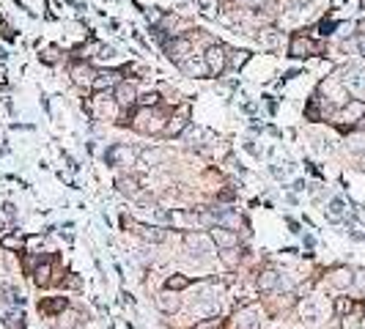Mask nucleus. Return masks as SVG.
Instances as JSON below:
<instances>
[{"instance_id":"f257e3e1","label":"nucleus","mask_w":365,"mask_h":329,"mask_svg":"<svg viewBox=\"0 0 365 329\" xmlns=\"http://www.w3.org/2000/svg\"><path fill=\"white\" fill-rule=\"evenodd\" d=\"M162 121H165V118H162L159 113L154 110V107H143V110L135 116V129H138V132H146V135H148V132H151V135H157V132L165 129V124H162Z\"/></svg>"},{"instance_id":"f03ea898","label":"nucleus","mask_w":365,"mask_h":329,"mask_svg":"<svg viewBox=\"0 0 365 329\" xmlns=\"http://www.w3.org/2000/svg\"><path fill=\"white\" fill-rule=\"evenodd\" d=\"M204 60L209 66V75H222L228 66V55H225V47L222 44H212L209 50L204 52Z\"/></svg>"},{"instance_id":"7ed1b4c3","label":"nucleus","mask_w":365,"mask_h":329,"mask_svg":"<svg viewBox=\"0 0 365 329\" xmlns=\"http://www.w3.org/2000/svg\"><path fill=\"white\" fill-rule=\"evenodd\" d=\"M321 50V44H316L313 39L308 36H294L291 44H288V58H310Z\"/></svg>"},{"instance_id":"20e7f679","label":"nucleus","mask_w":365,"mask_h":329,"mask_svg":"<svg viewBox=\"0 0 365 329\" xmlns=\"http://www.w3.org/2000/svg\"><path fill=\"white\" fill-rule=\"evenodd\" d=\"M135 157H138V151H135V149L116 143V145H110V149H107L105 162H107V165H132V162H135Z\"/></svg>"},{"instance_id":"39448f33","label":"nucleus","mask_w":365,"mask_h":329,"mask_svg":"<svg viewBox=\"0 0 365 329\" xmlns=\"http://www.w3.org/2000/svg\"><path fill=\"white\" fill-rule=\"evenodd\" d=\"M190 50H192V42H190L187 36H176L173 42H165V52H168V58H171L173 63H181V60H187Z\"/></svg>"},{"instance_id":"423d86ee","label":"nucleus","mask_w":365,"mask_h":329,"mask_svg":"<svg viewBox=\"0 0 365 329\" xmlns=\"http://www.w3.org/2000/svg\"><path fill=\"white\" fill-rule=\"evenodd\" d=\"M113 99H116L118 107H132L138 102V88H135V83H126V80H121L116 85V93H113Z\"/></svg>"},{"instance_id":"0eeeda50","label":"nucleus","mask_w":365,"mask_h":329,"mask_svg":"<svg viewBox=\"0 0 365 329\" xmlns=\"http://www.w3.org/2000/svg\"><path fill=\"white\" fill-rule=\"evenodd\" d=\"M209 236H212L214 244L222 247V250H228V247H236V244H239V236H236V231H231V228H222V225H214Z\"/></svg>"},{"instance_id":"6e6552de","label":"nucleus","mask_w":365,"mask_h":329,"mask_svg":"<svg viewBox=\"0 0 365 329\" xmlns=\"http://www.w3.org/2000/svg\"><path fill=\"white\" fill-rule=\"evenodd\" d=\"M0 318H3V324L11 326V329L25 326V313L19 310V305H0Z\"/></svg>"},{"instance_id":"1a4fd4ad","label":"nucleus","mask_w":365,"mask_h":329,"mask_svg":"<svg viewBox=\"0 0 365 329\" xmlns=\"http://www.w3.org/2000/svg\"><path fill=\"white\" fill-rule=\"evenodd\" d=\"M187 247L190 250H198L201 255H206V252H214V239L209 236V233H187Z\"/></svg>"},{"instance_id":"9d476101","label":"nucleus","mask_w":365,"mask_h":329,"mask_svg":"<svg viewBox=\"0 0 365 329\" xmlns=\"http://www.w3.org/2000/svg\"><path fill=\"white\" fill-rule=\"evenodd\" d=\"M258 324V307H242L239 313L234 315V329H253Z\"/></svg>"},{"instance_id":"9b49d317","label":"nucleus","mask_w":365,"mask_h":329,"mask_svg":"<svg viewBox=\"0 0 365 329\" xmlns=\"http://www.w3.org/2000/svg\"><path fill=\"white\" fill-rule=\"evenodd\" d=\"M118 83H121V71H116V69H105V71H96L93 88H96V91H107V88H116Z\"/></svg>"},{"instance_id":"f8f14e48","label":"nucleus","mask_w":365,"mask_h":329,"mask_svg":"<svg viewBox=\"0 0 365 329\" xmlns=\"http://www.w3.org/2000/svg\"><path fill=\"white\" fill-rule=\"evenodd\" d=\"M72 77H74V83H80V85H93V80H96V69L88 66V63H74L72 66Z\"/></svg>"},{"instance_id":"ddd939ff","label":"nucleus","mask_w":365,"mask_h":329,"mask_svg":"<svg viewBox=\"0 0 365 329\" xmlns=\"http://www.w3.org/2000/svg\"><path fill=\"white\" fill-rule=\"evenodd\" d=\"M187 118H190V107H181V110H179V116H176L173 121H171V124H168L165 126V129H162V132H165V135L168 137H173V135H179V132H184V126H187Z\"/></svg>"},{"instance_id":"4468645a","label":"nucleus","mask_w":365,"mask_h":329,"mask_svg":"<svg viewBox=\"0 0 365 329\" xmlns=\"http://www.w3.org/2000/svg\"><path fill=\"white\" fill-rule=\"evenodd\" d=\"M362 116H365V102H357V99H354V102H349L346 107H343L338 118H341V121H349V126H351L357 118H362Z\"/></svg>"},{"instance_id":"2eb2a0df","label":"nucleus","mask_w":365,"mask_h":329,"mask_svg":"<svg viewBox=\"0 0 365 329\" xmlns=\"http://www.w3.org/2000/svg\"><path fill=\"white\" fill-rule=\"evenodd\" d=\"M66 297H50V299H42L39 302V310L47 313V315H55V313H63L66 310Z\"/></svg>"},{"instance_id":"dca6fc26","label":"nucleus","mask_w":365,"mask_h":329,"mask_svg":"<svg viewBox=\"0 0 365 329\" xmlns=\"http://www.w3.org/2000/svg\"><path fill=\"white\" fill-rule=\"evenodd\" d=\"M157 307L162 313H176L179 310V297H176V291H168L165 288V291L157 297Z\"/></svg>"},{"instance_id":"f3484780","label":"nucleus","mask_w":365,"mask_h":329,"mask_svg":"<svg viewBox=\"0 0 365 329\" xmlns=\"http://www.w3.org/2000/svg\"><path fill=\"white\" fill-rule=\"evenodd\" d=\"M52 280H55V277H52V266H50V261H44V264L33 272V283H36L39 288H47Z\"/></svg>"},{"instance_id":"a211bd4d","label":"nucleus","mask_w":365,"mask_h":329,"mask_svg":"<svg viewBox=\"0 0 365 329\" xmlns=\"http://www.w3.org/2000/svg\"><path fill=\"white\" fill-rule=\"evenodd\" d=\"M181 71H187L190 77H204V75H209V66H206V60H201V63H195L192 58H187V60H181Z\"/></svg>"},{"instance_id":"6ab92c4d","label":"nucleus","mask_w":365,"mask_h":329,"mask_svg":"<svg viewBox=\"0 0 365 329\" xmlns=\"http://www.w3.org/2000/svg\"><path fill=\"white\" fill-rule=\"evenodd\" d=\"M280 283V274L275 272V269H267V272H261V277H258V288L261 291H272L275 285Z\"/></svg>"},{"instance_id":"aec40b11","label":"nucleus","mask_w":365,"mask_h":329,"mask_svg":"<svg viewBox=\"0 0 365 329\" xmlns=\"http://www.w3.org/2000/svg\"><path fill=\"white\" fill-rule=\"evenodd\" d=\"M327 217L333 220V223H341L343 217H346V203H343L341 198L329 200V209H327Z\"/></svg>"},{"instance_id":"412c9836","label":"nucleus","mask_w":365,"mask_h":329,"mask_svg":"<svg viewBox=\"0 0 365 329\" xmlns=\"http://www.w3.org/2000/svg\"><path fill=\"white\" fill-rule=\"evenodd\" d=\"M44 261H50V255H44V252H33V255H25V261H22V266L28 272H36L39 266L44 264Z\"/></svg>"},{"instance_id":"4be33fe9","label":"nucleus","mask_w":365,"mask_h":329,"mask_svg":"<svg viewBox=\"0 0 365 329\" xmlns=\"http://www.w3.org/2000/svg\"><path fill=\"white\" fill-rule=\"evenodd\" d=\"M0 244H3L6 250H22V247H25V236H22V233H9V236L0 239Z\"/></svg>"},{"instance_id":"5701e85b","label":"nucleus","mask_w":365,"mask_h":329,"mask_svg":"<svg viewBox=\"0 0 365 329\" xmlns=\"http://www.w3.org/2000/svg\"><path fill=\"white\" fill-rule=\"evenodd\" d=\"M354 299H349V297H341L335 302V313L341 315V318H346V315H351V310H354Z\"/></svg>"},{"instance_id":"b1692460","label":"nucleus","mask_w":365,"mask_h":329,"mask_svg":"<svg viewBox=\"0 0 365 329\" xmlns=\"http://www.w3.org/2000/svg\"><path fill=\"white\" fill-rule=\"evenodd\" d=\"M247 60H250V52L247 50H234L231 58H228V63H231V69H242Z\"/></svg>"},{"instance_id":"393cba45","label":"nucleus","mask_w":365,"mask_h":329,"mask_svg":"<svg viewBox=\"0 0 365 329\" xmlns=\"http://www.w3.org/2000/svg\"><path fill=\"white\" fill-rule=\"evenodd\" d=\"M187 285H190V280H187L184 274H173V277H168V283H165L168 291H184Z\"/></svg>"},{"instance_id":"a878e982","label":"nucleus","mask_w":365,"mask_h":329,"mask_svg":"<svg viewBox=\"0 0 365 329\" xmlns=\"http://www.w3.org/2000/svg\"><path fill=\"white\" fill-rule=\"evenodd\" d=\"M118 190L124 192V195H135V192H138V178H135V176H121L118 178Z\"/></svg>"},{"instance_id":"bb28decb","label":"nucleus","mask_w":365,"mask_h":329,"mask_svg":"<svg viewBox=\"0 0 365 329\" xmlns=\"http://www.w3.org/2000/svg\"><path fill=\"white\" fill-rule=\"evenodd\" d=\"M220 258H222V264H225V266H236V264H239V252H236V247H228V250H222Z\"/></svg>"},{"instance_id":"cd10ccee","label":"nucleus","mask_w":365,"mask_h":329,"mask_svg":"<svg viewBox=\"0 0 365 329\" xmlns=\"http://www.w3.org/2000/svg\"><path fill=\"white\" fill-rule=\"evenodd\" d=\"M333 283H335V285H341V288H346L349 283H354V277H351V274H349L346 269H338V272H335V277H333Z\"/></svg>"},{"instance_id":"c85d7f7f","label":"nucleus","mask_w":365,"mask_h":329,"mask_svg":"<svg viewBox=\"0 0 365 329\" xmlns=\"http://www.w3.org/2000/svg\"><path fill=\"white\" fill-rule=\"evenodd\" d=\"M305 116L310 118V121H319L321 118V113H319V99H310V102H308V110H305Z\"/></svg>"},{"instance_id":"c756f323","label":"nucleus","mask_w":365,"mask_h":329,"mask_svg":"<svg viewBox=\"0 0 365 329\" xmlns=\"http://www.w3.org/2000/svg\"><path fill=\"white\" fill-rule=\"evenodd\" d=\"M195 329H222V321L220 318H206V321H198Z\"/></svg>"},{"instance_id":"7c9ffc66","label":"nucleus","mask_w":365,"mask_h":329,"mask_svg":"<svg viewBox=\"0 0 365 329\" xmlns=\"http://www.w3.org/2000/svg\"><path fill=\"white\" fill-rule=\"evenodd\" d=\"M138 102L143 104V107H157V104H159V93L151 91V93H146V96H140Z\"/></svg>"},{"instance_id":"2f4dec72","label":"nucleus","mask_w":365,"mask_h":329,"mask_svg":"<svg viewBox=\"0 0 365 329\" xmlns=\"http://www.w3.org/2000/svg\"><path fill=\"white\" fill-rule=\"evenodd\" d=\"M60 315H63V313H60ZM63 318L66 321H60V329H74V324H77V315L69 313V315H63Z\"/></svg>"},{"instance_id":"473e14b6","label":"nucleus","mask_w":365,"mask_h":329,"mask_svg":"<svg viewBox=\"0 0 365 329\" xmlns=\"http://www.w3.org/2000/svg\"><path fill=\"white\" fill-rule=\"evenodd\" d=\"M319 30L324 33V36H329V33H333V30H335V22H329V19H324V22L319 25Z\"/></svg>"},{"instance_id":"72a5a7b5","label":"nucleus","mask_w":365,"mask_h":329,"mask_svg":"<svg viewBox=\"0 0 365 329\" xmlns=\"http://www.w3.org/2000/svg\"><path fill=\"white\" fill-rule=\"evenodd\" d=\"M63 285H66V288H80V277H74V274L69 272V277H66Z\"/></svg>"},{"instance_id":"f704fd0d","label":"nucleus","mask_w":365,"mask_h":329,"mask_svg":"<svg viewBox=\"0 0 365 329\" xmlns=\"http://www.w3.org/2000/svg\"><path fill=\"white\" fill-rule=\"evenodd\" d=\"M55 58H58V50H55V47L44 52V60H47V63H55Z\"/></svg>"},{"instance_id":"c9c22d12","label":"nucleus","mask_w":365,"mask_h":329,"mask_svg":"<svg viewBox=\"0 0 365 329\" xmlns=\"http://www.w3.org/2000/svg\"><path fill=\"white\" fill-rule=\"evenodd\" d=\"M217 198H220V200H234V198H236V190H222Z\"/></svg>"},{"instance_id":"e433bc0d","label":"nucleus","mask_w":365,"mask_h":329,"mask_svg":"<svg viewBox=\"0 0 365 329\" xmlns=\"http://www.w3.org/2000/svg\"><path fill=\"white\" fill-rule=\"evenodd\" d=\"M357 285H360V288H365V272H360V274H357Z\"/></svg>"},{"instance_id":"4c0bfd02","label":"nucleus","mask_w":365,"mask_h":329,"mask_svg":"<svg viewBox=\"0 0 365 329\" xmlns=\"http://www.w3.org/2000/svg\"><path fill=\"white\" fill-rule=\"evenodd\" d=\"M3 211L9 214V217H11V214H14V203H6V206H3Z\"/></svg>"},{"instance_id":"58836bf2","label":"nucleus","mask_w":365,"mask_h":329,"mask_svg":"<svg viewBox=\"0 0 365 329\" xmlns=\"http://www.w3.org/2000/svg\"><path fill=\"white\" fill-rule=\"evenodd\" d=\"M357 44H360V50H362V55H365V36L360 39V42H357Z\"/></svg>"}]
</instances>
